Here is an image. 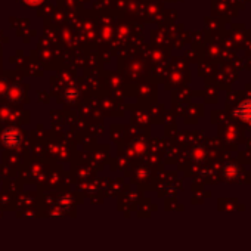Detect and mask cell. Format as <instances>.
Returning a JSON list of instances; mask_svg holds the SVG:
<instances>
[{
	"instance_id": "obj_1",
	"label": "cell",
	"mask_w": 251,
	"mask_h": 251,
	"mask_svg": "<svg viewBox=\"0 0 251 251\" xmlns=\"http://www.w3.org/2000/svg\"><path fill=\"white\" fill-rule=\"evenodd\" d=\"M25 3H28V5H37V3H40L42 0H24Z\"/></svg>"
}]
</instances>
